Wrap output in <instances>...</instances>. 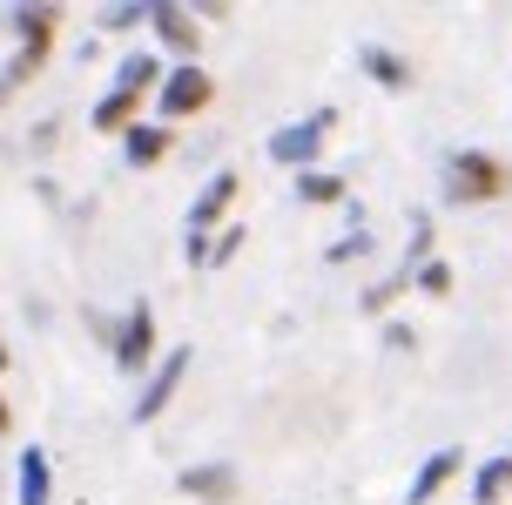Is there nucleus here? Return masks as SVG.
Masks as SVG:
<instances>
[{
  "instance_id": "obj_21",
  "label": "nucleus",
  "mask_w": 512,
  "mask_h": 505,
  "mask_svg": "<svg viewBox=\"0 0 512 505\" xmlns=\"http://www.w3.org/2000/svg\"><path fill=\"white\" fill-rule=\"evenodd\" d=\"M236 250H243V223H230V229H216V236H209V270H223V263H230Z\"/></svg>"
},
{
  "instance_id": "obj_15",
  "label": "nucleus",
  "mask_w": 512,
  "mask_h": 505,
  "mask_svg": "<svg viewBox=\"0 0 512 505\" xmlns=\"http://www.w3.org/2000/svg\"><path fill=\"white\" fill-rule=\"evenodd\" d=\"M512 499V452L472 465V505H506Z\"/></svg>"
},
{
  "instance_id": "obj_18",
  "label": "nucleus",
  "mask_w": 512,
  "mask_h": 505,
  "mask_svg": "<svg viewBox=\"0 0 512 505\" xmlns=\"http://www.w3.org/2000/svg\"><path fill=\"white\" fill-rule=\"evenodd\" d=\"M95 27H102V34H128V27H149V0H115V7H102V14H95Z\"/></svg>"
},
{
  "instance_id": "obj_9",
  "label": "nucleus",
  "mask_w": 512,
  "mask_h": 505,
  "mask_svg": "<svg viewBox=\"0 0 512 505\" xmlns=\"http://www.w3.org/2000/svg\"><path fill=\"white\" fill-rule=\"evenodd\" d=\"M459 465H465V452H459V445H438V452L425 458L418 472H411V485H405V505H432L438 492H445V485L459 479Z\"/></svg>"
},
{
  "instance_id": "obj_6",
  "label": "nucleus",
  "mask_w": 512,
  "mask_h": 505,
  "mask_svg": "<svg viewBox=\"0 0 512 505\" xmlns=\"http://www.w3.org/2000/svg\"><path fill=\"white\" fill-rule=\"evenodd\" d=\"M182 378H189V351H162L155 357V371L142 378V391H135V425H155V418L176 404Z\"/></svg>"
},
{
  "instance_id": "obj_20",
  "label": "nucleus",
  "mask_w": 512,
  "mask_h": 505,
  "mask_svg": "<svg viewBox=\"0 0 512 505\" xmlns=\"http://www.w3.org/2000/svg\"><path fill=\"white\" fill-rule=\"evenodd\" d=\"M405 290H411V277H405V270H398V277H384V283H371V290H364V310H371V317H378V310H384V303H391V297H405Z\"/></svg>"
},
{
  "instance_id": "obj_13",
  "label": "nucleus",
  "mask_w": 512,
  "mask_h": 505,
  "mask_svg": "<svg viewBox=\"0 0 512 505\" xmlns=\"http://www.w3.org/2000/svg\"><path fill=\"white\" fill-rule=\"evenodd\" d=\"M162 75H169V61L155 48H128L122 61H115V81L108 88H128V95H155L162 88Z\"/></svg>"
},
{
  "instance_id": "obj_14",
  "label": "nucleus",
  "mask_w": 512,
  "mask_h": 505,
  "mask_svg": "<svg viewBox=\"0 0 512 505\" xmlns=\"http://www.w3.org/2000/svg\"><path fill=\"white\" fill-rule=\"evenodd\" d=\"M142 101H149V95L108 88V95L95 101V108H88V128H95V135H122V128H135V122H142Z\"/></svg>"
},
{
  "instance_id": "obj_16",
  "label": "nucleus",
  "mask_w": 512,
  "mask_h": 505,
  "mask_svg": "<svg viewBox=\"0 0 512 505\" xmlns=\"http://www.w3.org/2000/svg\"><path fill=\"white\" fill-rule=\"evenodd\" d=\"M344 196H351V182L337 176V169H304L297 176V202H310V209H337Z\"/></svg>"
},
{
  "instance_id": "obj_7",
  "label": "nucleus",
  "mask_w": 512,
  "mask_h": 505,
  "mask_svg": "<svg viewBox=\"0 0 512 505\" xmlns=\"http://www.w3.org/2000/svg\"><path fill=\"white\" fill-rule=\"evenodd\" d=\"M236 465L230 458H203V465H182L176 472V492H189L196 505H230L236 499Z\"/></svg>"
},
{
  "instance_id": "obj_4",
  "label": "nucleus",
  "mask_w": 512,
  "mask_h": 505,
  "mask_svg": "<svg viewBox=\"0 0 512 505\" xmlns=\"http://www.w3.org/2000/svg\"><path fill=\"white\" fill-rule=\"evenodd\" d=\"M331 128H337V108H317V115H304V122H283L270 128V162L277 169H317V155H324V142H331Z\"/></svg>"
},
{
  "instance_id": "obj_10",
  "label": "nucleus",
  "mask_w": 512,
  "mask_h": 505,
  "mask_svg": "<svg viewBox=\"0 0 512 505\" xmlns=\"http://www.w3.org/2000/svg\"><path fill=\"white\" fill-rule=\"evenodd\" d=\"M14 505H54V465L41 445H21L14 458Z\"/></svg>"
},
{
  "instance_id": "obj_19",
  "label": "nucleus",
  "mask_w": 512,
  "mask_h": 505,
  "mask_svg": "<svg viewBox=\"0 0 512 505\" xmlns=\"http://www.w3.org/2000/svg\"><path fill=\"white\" fill-rule=\"evenodd\" d=\"M411 290H425V297H452V263H445V256L418 263V270H411Z\"/></svg>"
},
{
  "instance_id": "obj_2",
  "label": "nucleus",
  "mask_w": 512,
  "mask_h": 505,
  "mask_svg": "<svg viewBox=\"0 0 512 505\" xmlns=\"http://www.w3.org/2000/svg\"><path fill=\"white\" fill-rule=\"evenodd\" d=\"M209 101H216V75H209L203 61H169L162 88L149 95V122L176 128V122H189V115H203Z\"/></svg>"
},
{
  "instance_id": "obj_12",
  "label": "nucleus",
  "mask_w": 512,
  "mask_h": 505,
  "mask_svg": "<svg viewBox=\"0 0 512 505\" xmlns=\"http://www.w3.org/2000/svg\"><path fill=\"white\" fill-rule=\"evenodd\" d=\"M358 75H371L378 88H391V95H405L411 81H418V75H411V61L398 48H384V41H364V48H358Z\"/></svg>"
},
{
  "instance_id": "obj_5",
  "label": "nucleus",
  "mask_w": 512,
  "mask_h": 505,
  "mask_svg": "<svg viewBox=\"0 0 512 505\" xmlns=\"http://www.w3.org/2000/svg\"><path fill=\"white\" fill-rule=\"evenodd\" d=\"M149 34L162 61H203V21L182 0H149Z\"/></svg>"
},
{
  "instance_id": "obj_3",
  "label": "nucleus",
  "mask_w": 512,
  "mask_h": 505,
  "mask_svg": "<svg viewBox=\"0 0 512 505\" xmlns=\"http://www.w3.org/2000/svg\"><path fill=\"white\" fill-rule=\"evenodd\" d=\"M108 351H115V371L122 378H149L155 371V357H162V337H155V303L149 297H135L115 317V337H108Z\"/></svg>"
},
{
  "instance_id": "obj_11",
  "label": "nucleus",
  "mask_w": 512,
  "mask_h": 505,
  "mask_svg": "<svg viewBox=\"0 0 512 505\" xmlns=\"http://www.w3.org/2000/svg\"><path fill=\"white\" fill-rule=\"evenodd\" d=\"M169 149H176V128H162V122H142L122 128V155H128V169H155V162H169Z\"/></svg>"
},
{
  "instance_id": "obj_23",
  "label": "nucleus",
  "mask_w": 512,
  "mask_h": 505,
  "mask_svg": "<svg viewBox=\"0 0 512 505\" xmlns=\"http://www.w3.org/2000/svg\"><path fill=\"white\" fill-rule=\"evenodd\" d=\"M7 425H14V411H7V398H0V438H7Z\"/></svg>"
},
{
  "instance_id": "obj_24",
  "label": "nucleus",
  "mask_w": 512,
  "mask_h": 505,
  "mask_svg": "<svg viewBox=\"0 0 512 505\" xmlns=\"http://www.w3.org/2000/svg\"><path fill=\"white\" fill-rule=\"evenodd\" d=\"M0 371H7V344H0Z\"/></svg>"
},
{
  "instance_id": "obj_8",
  "label": "nucleus",
  "mask_w": 512,
  "mask_h": 505,
  "mask_svg": "<svg viewBox=\"0 0 512 505\" xmlns=\"http://www.w3.org/2000/svg\"><path fill=\"white\" fill-rule=\"evenodd\" d=\"M236 189H243L236 169H216V176L196 189V202H189V236H209V229L223 223V216H230V202H236Z\"/></svg>"
},
{
  "instance_id": "obj_1",
  "label": "nucleus",
  "mask_w": 512,
  "mask_h": 505,
  "mask_svg": "<svg viewBox=\"0 0 512 505\" xmlns=\"http://www.w3.org/2000/svg\"><path fill=\"white\" fill-rule=\"evenodd\" d=\"M512 196V169L492 149H452L445 155V202L459 209H479V202Z\"/></svg>"
},
{
  "instance_id": "obj_22",
  "label": "nucleus",
  "mask_w": 512,
  "mask_h": 505,
  "mask_svg": "<svg viewBox=\"0 0 512 505\" xmlns=\"http://www.w3.org/2000/svg\"><path fill=\"white\" fill-rule=\"evenodd\" d=\"M364 250H371V229H344L331 243V263H351V256H364Z\"/></svg>"
},
{
  "instance_id": "obj_17",
  "label": "nucleus",
  "mask_w": 512,
  "mask_h": 505,
  "mask_svg": "<svg viewBox=\"0 0 512 505\" xmlns=\"http://www.w3.org/2000/svg\"><path fill=\"white\" fill-rule=\"evenodd\" d=\"M432 250H438V223L432 216H411V236H405V263H398V270H418V263H432Z\"/></svg>"
}]
</instances>
